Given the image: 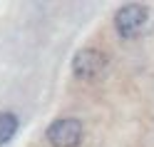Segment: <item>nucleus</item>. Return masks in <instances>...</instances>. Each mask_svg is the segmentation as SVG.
<instances>
[{
    "mask_svg": "<svg viewBox=\"0 0 154 147\" xmlns=\"http://www.w3.org/2000/svg\"><path fill=\"white\" fill-rule=\"evenodd\" d=\"M17 127H20V120H17L15 112H0V147L15 137Z\"/></svg>",
    "mask_w": 154,
    "mask_h": 147,
    "instance_id": "nucleus-4",
    "label": "nucleus"
},
{
    "mask_svg": "<svg viewBox=\"0 0 154 147\" xmlns=\"http://www.w3.org/2000/svg\"><path fill=\"white\" fill-rule=\"evenodd\" d=\"M85 127L75 117H60L47 127V140L52 147H77L82 142Z\"/></svg>",
    "mask_w": 154,
    "mask_h": 147,
    "instance_id": "nucleus-3",
    "label": "nucleus"
},
{
    "mask_svg": "<svg viewBox=\"0 0 154 147\" xmlns=\"http://www.w3.org/2000/svg\"><path fill=\"white\" fill-rule=\"evenodd\" d=\"M149 23V8L142 3H127L114 13V30L122 37H139L144 33V27Z\"/></svg>",
    "mask_w": 154,
    "mask_h": 147,
    "instance_id": "nucleus-1",
    "label": "nucleus"
},
{
    "mask_svg": "<svg viewBox=\"0 0 154 147\" xmlns=\"http://www.w3.org/2000/svg\"><path fill=\"white\" fill-rule=\"evenodd\" d=\"M107 65H109V60L100 47H82L72 57V72L77 80H85V82H92L97 77H102Z\"/></svg>",
    "mask_w": 154,
    "mask_h": 147,
    "instance_id": "nucleus-2",
    "label": "nucleus"
}]
</instances>
